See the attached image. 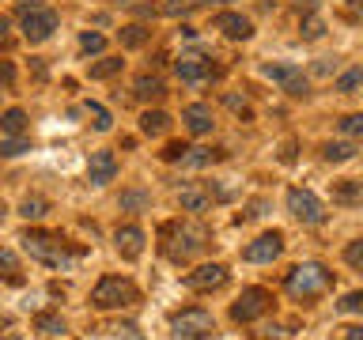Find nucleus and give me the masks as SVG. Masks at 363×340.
<instances>
[{
	"instance_id": "nucleus-1",
	"label": "nucleus",
	"mask_w": 363,
	"mask_h": 340,
	"mask_svg": "<svg viewBox=\"0 0 363 340\" xmlns=\"http://www.w3.org/2000/svg\"><path fill=\"white\" fill-rule=\"evenodd\" d=\"M284 288H288L291 299H318V295H325L333 288V272H329L322 261H303V265H295L288 272Z\"/></svg>"
},
{
	"instance_id": "nucleus-2",
	"label": "nucleus",
	"mask_w": 363,
	"mask_h": 340,
	"mask_svg": "<svg viewBox=\"0 0 363 340\" xmlns=\"http://www.w3.org/2000/svg\"><path fill=\"white\" fill-rule=\"evenodd\" d=\"M163 238H174V242H163L170 261H189L193 254H201V249L208 246V231H204V227L170 223V227H163Z\"/></svg>"
},
{
	"instance_id": "nucleus-3",
	"label": "nucleus",
	"mask_w": 363,
	"mask_h": 340,
	"mask_svg": "<svg viewBox=\"0 0 363 340\" xmlns=\"http://www.w3.org/2000/svg\"><path fill=\"white\" fill-rule=\"evenodd\" d=\"M23 246H27V254L34 261H42V265H50V268H65L68 261H72V254L65 249L61 238L45 234V231H27L23 234Z\"/></svg>"
},
{
	"instance_id": "nucleus-4",
	"label": "nucleus",
	"mask_w": 363,
	"mask_h": 340,
	"mask_svg": "<svg viewBox=\"0 0 363 340\" xmlns=\"http://www.w3.org/2000/svg\"><path fill=\"white\" fill-rule=\"evenodd\" d=\"M170 329H174L178 340H208L216 333V317L208 310H201V306H189V310L170 317Z\"/></svg>"
},
{
	"instance_id": "nucleus-5",
	"label": "nucleus",
	"mask_w": 363,
	"mask_h": 340,
	"mask_svg": "<svg viewBox=\"0 0 363 340\" xmlns=\"http://www.w3.org/2000/svg\"><path fill=\"white\" fill-rule=\"evenodd\" d=\"M91 302L99 310H113V306H133L136 302V288L133 280H121V276H102L91 291Z\"/></svg>"
},
{
	"instance_id": "nucleus-6",
	"label": "nucleus",
	"mask_w": 363,
	"mask_h": 340,
	"mask_svg": "<svg viewBox=\"0 0 363 340\" xmlns=\"http://www.w3.org/2000/svg\"><path fill=\"white\" fill-rule=\"evenodd\" d=\"M23 16V38H27L30 45H38V42H45L50 34L57 30V11L53 8H30V11H19Z\"/></svg>"
},
{
	"instance_id": "nucleus-7",
	"label": "nucleus",
	"mask_w": 363,
	"mask_h": 340,
	"mask_svg": "<svg viewBox=\"0 0 363 340\" xmlns=\"http://www.w3.org/2000/svg\"><path fill=\"white\" fill-rule=\"evenodd\" d=\"M269 306H272V295H269L265 288H246V291L235 299L231 317H235V322H257L261 314H269Z\"/></svg>"
},
{
	"instance_id": "nucleus-8",
	"label": "nucleus",
	"mask_w": 363,
	"mask_h": 340,
	"mask_svg": "<svg viewBox=\"0 0 363 340\" xmlns=\"http://www.w3.org/2000/svg\"><path fill=\"white\" fill-rule=\"evenodd\" d=\"M288 212L299 223H311V227L325 223V208H322V200H318L311 189H288Z\"/></svg>"
},
{
	"instance_id": "nucleus-9",
	"label": "nucleus",
	"mask_w": 363,
	"mask_h": 340,
	"mask_svg": "<svg viewBox=\"0 0 363 340\" xmlns=\"http://www.w3.org/2000/svg\"><path fill=\"white\" fill-rule=\"evenodd\" d=\"M174 72H178V79L182 84H208V79L216 76V68H212V61L208 57H201V53H182L178 57V64H174Z\"/></svg>"
},
{
	"instance_id": "nucleus-10",
	"label": "nucleus",
	"mask_w": 363,
	"mask_h": 340,
	"mask_svg": "<svg viewBox=\"0 0 363 340\" xmlns=\"http://www.w3.org/2000/svg\"><path fill=\"white\" fill-rule=\"evenodd\" d=\"M261 76L272 79V84H280L288 95H306V76H303V68L299 64H265L261 68Z\"/></svg>"
},
{
	"instance_id": "nucleus-11",
	"label": "nucleus",
	"mask_w": 363,
	"mask_h": 340,
	"mask_svg": "<svg viewBox=\"0 0 363 340\" xmlns=\"http://www.w3.org/2000/svg\"><path fill=\"white\" fill-rule=\"evenodd\" d=\"M284 254V234L280 231H265L261 238H254V242L246 246V261L250 265H269V261H277Z\"/></svg>"
},
{
	"instance_id": "nucleus-12",
	"label": "nucleus",
	"mask_w": 363,
	"mask_h": 340,
	"mask_svg": "<svg viewBox=\"0 0 363 340\" xmlns=\"http://www.w3.org/2000/svg\"><path fill=\"white\" fill-rule=\"evenodd\" d=\"M223 283H227V268L223 265H201V268H193L186 276L189 291H220Z\"/></svg>"
},
{
	"instance_id": "nucleus-13",
	"label": "nucleus",
	"mask_w": 363,
	"mask_h": 340,
	"mask_svg": "<svg viewBox=\"0 0 363 340\" xmlns=\"http://www.w3.org/2000/svg\"><path fill=\"white\" fill-rule=\"evenodd\" d=\"M212 27L223 30L227 38H235V42H246L250 34H254V23H250L246 16H238V11H220V16L212 19Z\"/></svg>"
},
{
	"instance_id": "nucleus-14",
	"label": "nucleus",
	"mask_w": 363,
	"mask_h": 340,
	"mask_svg": "<svg viewBox=\"0 0 363 340\" xmlns=\"http://www.w3.org/2000/svg\"><path fill=\"white\" fill-rule=\"evenodd\" d=\"M113 174H118V155L113 152H95L87 163V181L91 186H106V181H113Z\"/></svg>"
},
{
	"instance_id": "nucleus-15",
	"label": "nucleus",
	"mask_w": 363,
	"mask_h": 340,
	"mask_svg": "<svg viewBox=\"0 0 363 340\" xmlns=\"http://www.w3.org/2000/svg\"><path fill=\"white\" fill-rule=\"evenodd\" d=\"M113 242H118V249L125 257H140L144 254V231L136 223H125V227H118V231H113Z\"/></svg>"
},
{
	"instance_id": "nucleus-16",
	"label": "nucleus",
	"mask_w": 363,
	"mask_h": 340,
	"mask_svg": "<svg viewBox=\"0 0 363 340\" xmlns=\"http://www.w3.org/2000/svg\"><path fill=\"white\" fill-rule=\"evenodd\" d=\"M182 121H186V129L193 136H208L212 132V110L204 106V102H193V106H186V113H182Z\"/></svg>"
},
{
	"instance_id": "nucleus-17",
	"label": "nucleus",
	"mask_w": 363,
	"mask_h": 340,
	"mask_svg": "<svg viewBox=\"0 0 363 340\" xmlns=\"http://www.w3.org/2000/svg\"><path fill=\"white\" fill-rule=\"evenodd\" d=\"M178 204L186 212H208L212 208V193L201 189V186H186V189L178 193Z\"/></svg>"
},
{
	"instance_id": "nucleus-18",
	"label": "nucleus",
	"mask_w": 363,
	"mask_h": 340,
	"mask_svg": "<svg viewBox=\"0 0 363 340\" xmlns=\"http://www.w3.org/2000/svg\"><path fill=\"white\" fill-rule=\"evenodd\" d=\"M333 204H345V208L363 204V181H337L333 186Z\"/></svg>"
},
{
	"instance_id": "nucleus-19",
	"label": "nucleus",
	"mask_w": 363,
	"mask_h": 340,
	"mask_svg": "<svg viewBox=\"0 0 363 340\" xmlns=\"http://www.w3.org/2000/svg\"><path fill=\"white\" fill-rule=\"evenodd\" d=\"M170 129V118L163 110H144L140 113V132H147V136H163Z\"/></svg>"
},
{
	"instance_id": "nucleus-20",
	"label": "nucleus",
	"mask_w": 363,
	"mask_h": 340,
	"mask_svg": "<svg viewBox=\"0 0 363 340\" xmlns=\"http://www.w3.org/2000/svg\"><path fill=\"white\" fill-rule=\"evenodd\" d=\"M0 132H4V136H23V132H27V113H23L19 106L4 110V113H0Z\"/></svg>"
},
{
	"instance_id": "nucleus-21",
	"label": "nucleus",
	"mask_w": 363,
	"mask_h": 340,
	"mask_svg": "<svg viewBox=\"0 0 363 340\" xmlns=\"http://www.w3.org/2000/svg\"><path fill=\"white\" fill-rule=\"evenodd\" d=\"M133 95L147 102V98H163L167 91H163V79H159V76H140V79L133 84Z\"/></svg>"
},
{
	"instance_id": "nucleus-22",
	"label": "nucleus",
	"mask_w": 363,
	"mask_h": 340,
	"mask_svg": "<svg viewBox=\"0 0 363 340\" xmlns=\"http://www.w3.org/2000/svg\"><path fill=\"white\" fill-rule=\"evenodd\" d=\"M322 155L329 159V163H348V159L356 155V144H352V140H329L322 147Z\"/></svg>"
},
{
	"instance_id": "nucleus-23",
	"label": "nucleus",
	"mask_w": 363,
	"mask_h": 340,
	"mask_svg": "<svg viewBox=\"0 0 363 340\" xmlns=\"http://www.w3.org/2000/svg\"><path fill=\"white\" fill-rule=\"evenodd\" d=\"M220 152H212V147H189L186 155H182V166H212Z\"/></svg>"
},
{
	"instance_id": "nucleus-24",
	"label": "nucleus",
	"mask_w": 363,
	"mask_h": 340,
	"mask_svg": "<svg viewBox=\"0 0 363 340\" xmlns=\"http://www.w3.org/2000/svg\"><path fill=\"white\" fill-rule=\"evenodd\" d=\"M359 87H363V68H348V72H340L337 84H333V91H340V95H352V91H359Z\"/></svg>"
},
{
	"instance_id": "nucleus-25",
	"label": "nucleus",
	"mask_w": 363,
	"mask_h": 340,
	"mask_svg": "<svg viewBox=\"0 0 363 340\" xmlns=\"http://www.w3.org/2000/svg\"><path fill=\"white\" fill-rule=\"evenodd\" d=\"M121 57H106V61H99V64H91V79H110V76H118L121 72Z\"/></svg>"
},
{
	"instance_id": "nucleus-26",
	"label": "nucleus",
	"mask_w": 363,
	"mask_h": 340,
	"mask_svg": "<svg viewBox=\"0 0 363 340\" xmlns=\"http://www.w3.org/2000/svg\"><path fill=\"white\" fill-rule=\"evenodd\" d=\"M147 38H152V30L140 27V23H133V27L121 30V45H129V50H136V45H144Z\"/></svg>"
},
{
	"instance_id": "nucleus-27",
	"label": "nucleus",
	"mask_w": 363,
	"mask_h": 340,
	"mask_svg": "<svg viewBox=\"0 0 363 340\" xmlns=\"http://www.w3.org/2000/svg\"><path fill=\"white\" fill-rule=\"evenodd\" d=\"M0 276L11 280V283H19V261H16V254H11V249H4V246H0Z\"/></svg>"
},
{
	"instance_id": "nucleus-28",
	"label": "nucleus",
	"mask_w": 363,
	"mask_h": 340,
	"mask_svg": "<svg viewBox=\"0 0 363 340\" xmlns=\"http://www.w3.org/2000/svg\"><path fill=\"white\" fill-rule=\"evenodd\" d=\"M84 113L91 118V125H95L99 132H106V129H110V110H106V106H99V102H87Z\"/></svg>"
},
{
	"instance_id": "nucleus-29",
	"label": "nucleus",
	"mask_w": 363,
	"mask_h": 340,
	"mask_svg": "<svg viewBox=\"0 0 363 340\" xmlns=\"http://www.w3.org/2000/svg\"><path fill=\"white\" fill-rule=\"evenodd\" d=\"M19 212H23V215H27V220H42V215H45V212H50V204H45L42 197H27V200H23V204H19Z\"/></svg>"
},
{
	"instance_id": "nucleus-30",
	"label": "nucleus",
	"mask_w": 363,
	"mask_h": 340,
	"mask_svg": "<svg viewBox=\"0 0 363 340\" xmlns=\"http://www.w3.org/2000/svg\"><path fill=\"white\" fill-rule=\"evenodd\" d=\"M340 132L352 136V140H363V113H348V118H340Z\"/></svg>"
},
{
	"instance_id": "nucleus-31",
	"label": "nucleus",
	"mask_w": 363,
	"mask_h": 340,
	"mask_svg": "<svg viewBox=\"0 0 363 340\" xmlns=\"http://www.w3.org/2000/svg\"><path fill=\"white\" fill-rule=\"evenodd\" d=\"M340 314H363V291H348L345 299L337 302Z\"/></svg>"
},
{
	"instance_id": "nucleus-32",
	"label": "nucleus",
	"mask_w": 363,
	"mask_h": 340,
	"mask_svg": "<svg viewBox=\"0 0 363 340\" xmlns=\"http://www.w3.org/2000/svg\"><path fill=\"white\" fill-rule=\"evenodd\" d=\"M79 50H84V53H102V50H106V38H102V34H79Z\"/></svg>"
},
{
	"instance_id": "nucleus-33",
	"label": "nucleus",
	"mask_w": 363,
	"mask_h": 340,
	"mask_svg": "<svg viewBox=\"0 0 363 340\" xmlns=\"http://www.w3.org/2000/svg\"><path fill=\"white\" fill-rule=\"evenodd\" d=\"M345 261H348L352 268H359V272H363V238H356V242H348V246H345Z\"/></svg>"
},
{
	"instance_id": "nucleus-34",
	"label": "nucleus",
	"mask_w": 363,
	"mask_h": 340,
	"mask_svg": "<svg viewBox=\"0 0 363 340\" xmlns=\"http://www.w3.org/2000/svg\"><path fill=\"white\" fill-rule=\"evenodd\" d=\"M34 329H42V333H65L61 317H53V314H38L34 317Z\"/></svg>"
},
{
	"instance_id": "nucleus-35",
	"label": "nucleus",
	"mask_w": 363,
	"mask_h": 340,
	"mask_svg": "<svg viewBox=\"0 0 363 340\" xmlns=\"http://www.w3.org/2000/svg\"><path fill=\"white\" fill-rule=\"evenodd\" d=\"M23 152H30V140H23V136H16V140H4L0 144V155H23Z\"/></svg>"
},
{
	"instance_id": "nucleus-36",
	"label": "nucleus",
	"mask_w": 363,
	"mask_h": 340,
	"mask_svg": "<svg viewBox=\"0 0 363 340\" xmlns=\"http://www.w3.org/2000/svg\"><path fill=\"white\" fill-rule=\"evenodd\" d=\"M340 11H345L348 23H363V0H345V4H340Z\"/></svg>"
},
{
	"instance_id": "nucleus-37",
	"label": "nucleus",
	"mask_w": 363,
	"mask_h": 340,
	"mask_svg": "<svg viewBox=\"0 0 363 340\" xmlns=\"http://www.w3.org/2000/svg\"><path fill=\"white\" fill-rule=\"evenodd\" d=\"M227 98V106H231L235 113H242V118H250V102L246 98H238V95H223Z\"/></svg>"
},
{
	"instance_id": "nucleus-38",
	"label": "nucleus",
	"mask_w": 363,
	"mask_h": 340,
	"mask_svg": "<svg viewBox=\"0 0 363 340\" xmlns=\"http://www.w3.org/2000/svg\"><path fill=\"white\" fill-rule=\"evenodd\" d=\"M318 34H322V19L311 16V19L303 23V38H318Z\"/></svg>"
},
{
	"instance_id": "nucleus-39",
	"label": "nucleus",
	"mask_w": 363,
	"mask_h": 340,
	"mask_svg": "<svg viewBox=\"0 0 363 340\" xmlns=\"http://www.w3.org/2000/svg\"><path fill=\"white\" fill-rule=\"evenodd\" d=\"M186 152H189L186 144H167V152H163V159H167V163H178V159L186 155Z\"/></svg>"
},
{
	"instance_id": "nucleus-40",
	"label": "nucleus",
	"mask_w": 363,
	"mask_h": 340,
	"mask_svg": "<svg viewBox=\"0 0 363 340\" xmlns=\"http://www.w3.org/2000/svg\"><path fill=\"white\" fill-rule=\"evenodd\" d=\"M337 340H363V329L359 325H348V329H340Z\"/></svg>"
},
{
	"instance_id": "nucleus-41",
	"label": "nucleus",
	"mask_w": 363,
	"mask_h": 340,
	"mask_svg": "<svg viewBox=\"0 0 363 340\" xmlns=\"http://www.w3.org/2000/svg\"><path fill=\"white\" fill-rule=\"evenodd\" d=\"M11 79H16V68H11L8 61H0V87H8Z\"/></svg>"
},
{
	"instance_id": "nucleus-42",
	"label": "nucleus",
	"mask_w": 363,
	"mask_h": 340,
	"mask_svg": "<svg viewBox=\"0 0 363 340\" xmlns=\"http://www.w3.org/2000/svg\"><path fill=\"white\" fill-rule=\"evenodd\" d=\"M121 204L125 208H140V204H147V197L144 193H129V197H121Z\"/></svg>"
},
{
	"instance_id": "nucleus-43",
	"label": "nucleus",
	"mask_w": 363,
	"mask_h": 340,
	"mask_svg": "<svg viewBox=\"0 0 363 340\" xmlns=\"http://www.w3.org/2000/svg\"><path fill=\"white\" fill-rule=\"evenodd\" d=\"M231 4V0H193V8H223Z\"/></svg>"
},
{
	"instance_id": "nucleus-44",
	"label": "nucleus",
	"mask_w": 363,
	"mask_h": 340,
	"mask_svg": "<svg viewBox=\"0 0 363 340\" xmlns=\"http://www.w3.org/2000/svg\"><path fill=\"white\" fill-rule=\"evenodd\" d=\"M4 45H8V19L0 16V50H4Z\"/></svg>"
},
{
	"instance_id": "nucleus-45",
	"label": "nucleus",
	"mask_w": 363,
	"mask_h": 340,
	"mask_svg": "<svg viewBox=\"0 0 363 340\" xmlns=\"http://www.w3.org/2000/svg\"><path fill=\"white\" fill-rule=\"evenodd\" d=\"M0 325H4V317H0Z\"/></svg>"
},
{
	"instance_id": "nucleus-46",
	"label": "nucleus",
	"mask_w": 363,
	"mask_h": 340,
	"mask_svg": "<svg viewBox=\"0 0 363 340\" xmlns=\"http://www.w3.org/2000/svg\"><path fill=\"white\" fill-rule=\"evenodd\" d=\"M0 95H4V91H0Z\"/></svg>"
}]
</instances>
